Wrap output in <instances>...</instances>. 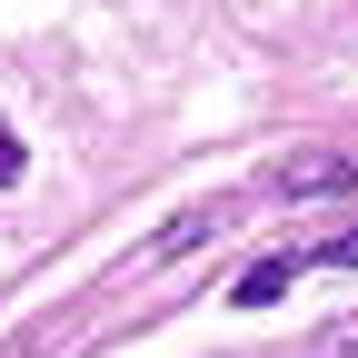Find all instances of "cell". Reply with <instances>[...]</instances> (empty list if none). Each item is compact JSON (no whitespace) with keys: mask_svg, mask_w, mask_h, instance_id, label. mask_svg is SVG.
<instances>
[{"mask_svg":"<svg viewBox=\"0 0 358 358\" xmlns=\"http://www.w3.org/2000/svg\"><path fill=\"white\" fill-rule=\"evenodd\" d=\"M219 229H229V209H189V219H169V229H159V259H179V249H199V239H219Z\"/></svg>","mask_w":358,"mask_h":358,"instance_id":"cell-3","label":"cell"},{"mask_svg":"<svg viewBox=\"0 0 358 358\" xmlns=\"http://www.w3.org/2000/svg\"><path fill=\"white\" fill-rule=\"evenodd\" d=\"M279 189H289V199H319V189H358V159H338V150H329V159H289V169H279Z\"/></svg>","mask_w":358,"mask_h":358,"instance_id":"cell-2","label":"cell"},{"mask_svg":"<svg viewBox=\"0 0 358 358\" xmlns=\"http://www.w3.org/2000/svg\"><path fill=\"white\" fill-rule=\"evenodd\" d=\"M299 268H308L299 249H279V259H249V268H239V289H229V308H268V299H289V279H299Z\"/></svg>","mask_w":358,"mask_h":358,"instance_id":"cell-1","label":"cell"},{"mask_svg":"<svg viewBox=\"0 0 358 358\" xmlns=\"http://www.w3.org/2000/svg\"><path fill=\"white\" fill-rule=\"evenodd\" d=\"M299 259H308V268H358V229H338L329 249H299Z\"/></svg>","mask_w":358,"mask_h":358,"instance_id":"cell-4","label":"cell"},{"mask_svg":"<svg viewBox=\"0 0 358 358\" xmlns=\"http://www.w3.org/2000/svg\"><path fill=\"white\" fill-rule=\"evenodd\" d=\"M20 169H30V150H20V129L0 120V189H20Z\"/></svg>","mask_w":358,"mask_h":358,"instance_id":"cell-5","label":"cell"}]
</instances>
